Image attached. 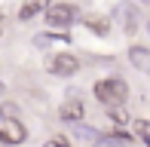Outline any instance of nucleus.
I'll return each mask as SVG.
<instances>
[{"instance_id": "nucleus-1", "label": "nucleus", "mask_w": 150, "mask_h": 147, "mask_svg": "<svg viewBox=\"0 0 150 147\" xmlns=\"http://www.w3.org/2000/svg\"><path fill=\"white\" fill-rule=\"evenodd\" d=\"M95 98H98L107 110H113V107H120V104H126V98H129L126 80H120V77L98 80V83H95Z\"/></svg>"}, {"instance_id": "nucleus-2", "label": "nucleus", "mask_w": 150, "mask_h": 147, "mask_svg": "<svg viewBox=\"0 0 150 147\" xmlns=\"http://www.w3.org/2000/svg\"><path fill=\"white\" fill-rule=\"evenodd\" d=\"M74 18H77V6H71V3H52L46 9V22L52 28H67Z\"/></svg>"}, {"instance_id": "nucleus-3", "label": "nucleus", "mask_w": 150, "mask_h": 147, "mask_svg": "<svg viewBox=\"0 0 150 147\" xmlns=\"http://www.w3.org/2000/svg\"><path fill=\"white\" fill-rule=\"evenodd\" d=\"M49 71L55 74V77H71V74L80 71V61L71 55V52H61V55H55V58L49 61Z\"/></svg>"}, {"instance_id": "nucleus-4", "label": "nucleus", "mask_w": 150, "mask_h": 147, "mask_svg": "<svg viewBox=\"0 0 150 147\" xmlns=\"http://www.w3.org/2000/svg\"><path fill=\"white\" fill-rule=\"evenodd\" d=\"M117 16H120L122 31H126V34H135V31H138V9H135L132 3H120Z\"/></svg>"}, {"instance_id": "nucleus-5", "label": "nucleus", "mask_w": 150, "mask_h": 147, "mask_svg": "<svg viewBox=\"0 0 150 147\" xmlns=\"http://www.w3.org/2000/svg\"><path fill=\"white\" fill-rule=\"evenodd\" d=\"M61 119H64V123H80V119H83V113H86V107H83V101H80V98H71V101H64L61 104Z\"/></svg>"}, {"instance_id": "nucleus-6", "label": "nucleus", "mask_w": 150, "mask_h": 147, "mask_svg": "<svg viewBox=\"0 0 150 147\" xmlns=\"http://www.w3.org/2000/svg\"><path fill=\"white\" fill-rule=\"evenodd\" d=\"M71 132H74V138H77V141H86V144L104 141V138H101V132H95V129H89V126H83V123H74Z\"/></svg>"}, {"instance_id": "nucleus-7", "label": "nucleus", "mask_w": 150, "mask_h": 147, "mask_svg": "<svg viewBox=\"0 0 150 147\" xmlns=\"http://www.w3.org/2000/svg\"><path fill=\"white\" fill-rule=\"evenodd\" d=\"M129 61L138 71H150V49L147 46H132V49H129Z\"/></svg>"}, {"instance_id": "nucleus-8", "label": "nucleus", "mask_w": 150, "mask_h": 147, "mask_svg": "<svg viewBox=\"0 0 150 147\" xmlns=\"http://www.w3.org/2000/svg\"><path fill=\"white\" fill-rule=\"evenodd\" d=\"M43 9H46V0H25L22 9H18V18H22V22H28V18L40 16Z\"/></svg>"}, {"instance_id": "nucleus-9", "label": "nucleus", "mask_w": 150, "mask_h": 147, "mask_svg": "<svg viewBox=\"0 0 150 147\" xmlns=\"http://www.w3.org/2000/svg\"><path fill=\"white\" fill-rule=\"evenodd\" d=\"M86 28H89L92 34H101V37H107V31H110V22H107L104 16H89V18H86Z\"/></svg>"}, {"instance_id": "nucleus-10", "label": "nucleus", "mask_w": 150, "mask_h": 147, "mask_svg": "<svg viewBox=\"0 0 150 147\" xmlns=\"http://www.w3.org/2000/svg\"><path fill=\"white\" fill-rule=\"evenodd\" d=\"M3 132H6V138H9L12 144H22V141H25V135H28V132H25V126H22V123H16V119H9Z\"/></svg>"}, {"instance_id": "nucleus-11", "label": "nucleus", "mask_w": 150, "mask_h": 147, "mask_svg": "<svg viewBox=\"0 0 150 147\" xmlns=\"http://www.w3.org/2000/svg\"><path fill=\"white\" fill-rule=\"evenodd\" d=\"M37 46H49V43H67V34H40L34 40Z\"/></svg>"}, {"instance_id": "nucleus-12", "label": "nucleus", "mask_w": 150, "mask_h": 147, "mask_svg": "<svg viewBox=\"0 0 150 147\" xmlns=\"http://www.w3.org/2000/svg\"><path fill=\"white\" fill-rule=\"evenodd\" d=\"M135 129H138V135L150 144V119H138V123H135Z\"/></svg>"}, {"instance_id": "nucleus-13", "label": "nucleus", "mask_w": 150, "mask_h": 147, "mask_svg": "<svg viewBox=\"0 0 150 147\" xmlns=\"http://www.w3.org/2000/svg\"><path fill=\"white\" fill-rule=\"evenodd\" d=\"M110 119H113V123H117V126H122V123H129V117H126V113H122L120 107H113V110H110Z\"/></svg>"}, {"instance_id": "nucleus-14", "label": "nucleus", "mask_w": 150, "mask_h": 147, "mask_svg": "<svg viewBox=\"0 0 150 147\" xmlns=\"http://www.w3.org/2000/svg\"><path fill=\"white\" fill-rule=\"evenodd\" d=\"M0 147H12V141L6 138V132H0Z\"/></svg>"}, {"instance_id": "nucleus-15", "label": "nucleus", "mask_w": 150, "mask_h": 147, "mask_svg": "<svg viewBox=\"0 0 150 147\" xmlns=\"http://www.w3.org/2000/svg\"><path fill=\"white\" fill-rule=\"evenodd\" d=\"M46 147H64V141H58V138H52V141H46Z\"/></svg>"}, {"instance_id": "nucleus-16", "label": "nucleus", "mask_w": 150, "mask_h": 147, "mask_svg": "<svg viewBox=\"0 0 150 147\" xmlns=\"http://www.w3.org/2000/svg\"><path fill=\"white\" fill-rule=\"evenodd\" d=\"M0 95H3V83H0Z\"/></svg>"}, {"instance_id": "nucleus-17", "label": "nucleus", "mask_w": 150, "mask_h": 147, "mask_svg": "<svg viewBox=\"0 0 150 147\" xmlns=\"http://www.w3.org/2000/svg\"><path fill=\"white\" fill-rule=\"evenodd\" d=\"M141 3H147V6H150V0H141Z\"/></svg>"}, {"instance_id": "nucleus-18", "label": "nucleus", "mask_w": 150, "mask_h": 147, "mask_svg": "<svg viewBox=\"0 0 150 147\" xmlns=\"http://www.w3.org/2000/svg\"><path fill=\"white\" fill-rule=\"evenodd\" d=\"M147 31H150V22H147Z\"/></svg>"}]
</instances>
